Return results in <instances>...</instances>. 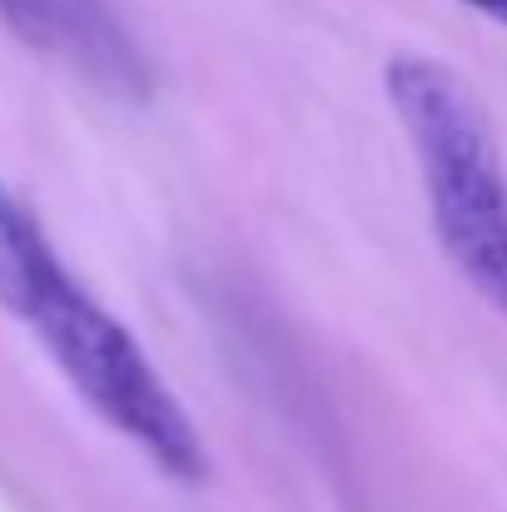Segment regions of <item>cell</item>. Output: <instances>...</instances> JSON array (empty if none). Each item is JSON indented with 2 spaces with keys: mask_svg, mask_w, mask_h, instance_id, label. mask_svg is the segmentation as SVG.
Listing matches in <instances>:
<instances>
[{
  "mask_svg": "<svg viewBox=\"0 0 507 512\" xmlns=\"http://www.w3.org/2000/svg\"><path fill=\"white\" fill-rule=\"evenodd\" d=\"M383 90L418 160L448 264L507 319V165L473 85L433 55H398Z\"/></svg>",
  "mask_w": 507,
  "mask_h": 512,
  "instance_id": "7a4b0ae2",
  "label": "cell"
},
{
  "mask_svg": "<svg viewBox=\"0 0 507 512\" xmlns=\"http://www.w3.org/2000/svg\"><path fill=\"white\" fill-rule=\"evenodd\" d=\"M453 5H463V10H473V15H483V20L507 30V0H453Z\"/></svg>",
  "mask_w": 507,
  "mask_h": 512,
  "instance_id": "3957f363",
  "label": "cell"
},
{
  "mask_svg": "<svg viewBox=\"0 0 507 512\" xmlns=\"http://www.w3.org/2000/svg\"><path fill=\"white\" fill-rule=\"evenodd\" d=\"M0 304L35 334L60 378L85 398L95 418H105L120 438H130L165 478L204 483L209 458L204 438L189 423L184 403L169 393L160 368L130 329L60 264L45 229L10 199L0 184Z\"/></svg>",
  "mask_w": 507,
  "mask_h": 512,
  "instance_id": "6da1fadb",
  "label": "cell"
}]
</instances>
